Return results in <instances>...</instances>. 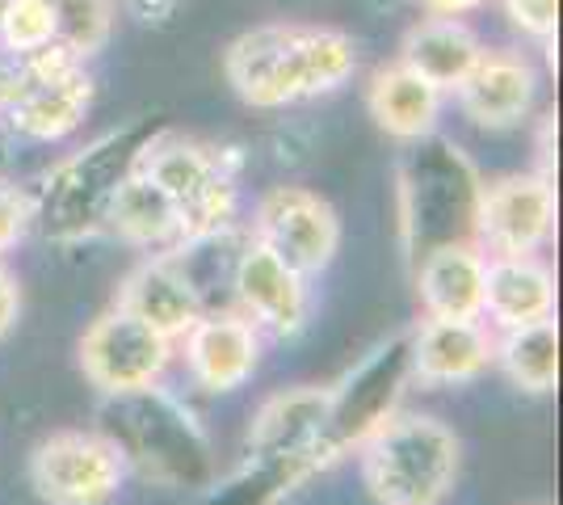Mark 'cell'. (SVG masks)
<instances>
[{
	"label": "cell",
	"instance_id": "obj_27",
	"mask_svg": "<svg viewBox=\"0 0 563 505\" xmlns=\"http://www.w3.org/2000/svg\"><path fill=\"white\" fill-rule=\"evenodd\" d=\"M30 223H34V198L13 182H0V253L18 249Z\"/></svg>",
	"mask_w": 563,
	"mask_h": 505
},
{
	"label": "cell",
	"instance_id": "obj_7",
	"mask_svg": "<svg viewBox=\"0 0 563 505\" xmlns=\"http://www.w3.org/2000/svg\"><path fill=\"white\" fill-rule=\"evenodd\" d=\"M555 237V186L542 173H505L479 186L471 241L488 257H534Z\"/></svg>",
	"mask_w": 563,
	"mask_h": 505
},
{
	"label": "cell",
	"instance_id": "obj_19",
	"mask_svg": "<svg viewBox=\"0 0 563 505\" xmlns=\"http://www.w3.org/2000/svg\"><path fill=\"white\" fill-rule=\"evenodd\" d=\"M484 316L496 329H521L555 316V274L534 257H488L484 265Z\"/></svg>",
	"mask_w": 563,
	"mask_h": 505
},
{
	"label": "cell",
	"instance_id": "obj_6",
	"mask_svg": "<svg viewBox=\"0 0 563 505\" xmlns=\"http://www.w3.org/2000/svg\"><path fill=\"white\" fill-rule=\"evenodd\" d=\"M126 463L101 430H55L30 455V488L43 505H110Z\"/></svg>",
	"mask_w": 563,
	"mask_h": 505
},
{
	"label": "cell",
	"instance_id": "obj_26",
	"mask_svg": "<svg viewBox=\"0 0 563 505\" xmlns=\"http://www.w3.org/2000/svg\"><path fill=\"white\" fill-rule=\"evenodd\" d=\"M500 4H505V18H509V25L521 39H534V43H551L555 39L560 0H500Z\"/></svg>",
	"mask_w": 563,
	"mask_h": 505
},
{
	"label": "cell",
	"instance_id": "obj_12",
	"mask_svg": "<svg viewBox=\"0 0 563 505\" xmlns=\"http://www.w3.org/2000/svg\"><path fill=\"white\" fill-rule=\"evenodd\" d=\"M235 304L240 312L249 316L257 329L274 337H295L307 325V312H311V295H307V278L286 265L261 241L249 237L240 262H235Z\"/></svg>",
	"mask_w": 563,
	"mask_h": 505
},
{
	"label": "cell",
	"instance_id": "obj_31",
	"mask_svg": "<svg viewBox=\"0 0 563 505\" xmlns=\"http://www.w3.org/2000/svg\"><path fill=\"white\" fill-rule=\"evenodd\" d=\"M0 13H4V0H0Z\"/></svg>",
	"mask_w": 563,
	"mask_h": 505
},
{
	"label": "cell",
	"instance_id": "obj_25",
	"mask_svg": "<svg viewBox=\"0 0 563 505\" xmlns=\"http://www.w3.org/2000/svg\"><path fill=\"white\" fill-rule=\"evenodd\" d=\"M55 43V9L51 0H4L0 13V51L4 55H30V51Z\"/></svg>",
	"mask_w": 563,
	"mask_h": 505
},
{
	"label": "cell",
	"instance_id": "obj_29",
	"mask_svg": "<svg viewBox=\"0 0 563 505\" xmlns=\"http://www.w3.org/2000/svg\"><path fill=\"white\" fill-rule=\"evenodd\" d=\"M181 0H118V9L140 25H165L177 13Z\"/></svg>",
	"mask_w": 563,
	"mask_h": 505
},
{
	"label": "cell",
	"instance_id": "obj_24",
	"mask_svg": "<svg viewBox=\"0 0 563 505\" xmlns=\"http://www.w3.org/2000/svg\"><path fill=\"white\" fill-rule=\"evenodd\" d=\"M55 9V43L76 59H93L110 47L118 25V0H51Z\"/></svg>",
	"mask_w": 563,
	"mask_h": 505
},
{
	"label": "cell",
	"instance_id": "obj_9",
	"mask_svg": "<svg viewBox=\"0 0 563 505\" xmlns=\"http://www.w3.org/2000/svg\"><path fill=\"white\" fill-rule=\"evenodd\" d=\"M249 237L274 249L303 278L324 274L341 249V219L324 194L307 186H274L257 198Z\"/></svg>",
	"mask_w": 563,
	"mask_h": 505
},
{
	"label": "cell",
	"instance_id": "obj_23",
	"mask_svg": "<svg viewBox=\"0 0 563 505\" xmlns=\"http://www.w3.org/2000/svg\"><path fill=\"white\" fill-rule=\"evenodd\" d=\"M500 341L493 345V362L509 375V384L521 392L547 396L560 384V325L555 316L521 325V329H500Z\"/></svg>",
	"mask_w": 563,
	"mask_h": 505
},
{
	"label": "cell",
	"instance_id": "obj_28",
	"mask_svg": "<svg viewBox=\"0 0 563 505\" xmlns=\"http://www.w3.org/2000/svg\"><path fill=\"white\" fill-rule=\"evenodd\" d=\"M18 312H22V287H18L13 270L0 262V341L18 325Z\"/></svg>",
	"mask_w": 563,
	"mask_h": 505
},
{
	"label": "cell",
	"instance_id": "obj_4",
	"mask_svg": "<svg viewBox=\"0 0 563 505\" xmlns=\"http://www.w3.org/2000/svg\"><path fill=\"white\" fill-rule=\"evenodd\" d=\"M93 110V76L89 64L76 59L68 47H47L18 55V89L9 97L0 122L34 144H59Z\"/></svg>",
	"mask_w": 563,
	"mask_h": 505
},
{
	"label": "cell",
	"instance_id": "obj_17",
	"mask_svg": "<svg viewBox=\"0 0 563 505\" xmlns=\"http://www.w3.org/2000/svg\"><path fill=\"white\" fill-rule=\"evenodd\" d=\"M484 55V39L475 34L467 18H433L424 13L421 22H412L399 39V64L429 80L438 94H454L475 59Z\"/></svg>",
	"mask_w": 563,
	"mask_h": 505
},
{
	"label": "cell",
	"instance_id": "obj_22",
	"mask_svg": "<svg viewBox=\"0 0 563 505\" xmlns=\"http://www.w3.org/2000/svg\"><path fill=\"white\" fill-rule=\"evenodd\" d=\"M353 73H357V43L345 30L290 22V80L299 101L336 94Z\"/></svg>",
	"mask_w": 563,
	"mask_h": 505
},
{
	"label": "cell",
	"instance_id": "obj_21",
	"mask_svg": "<svg viewBox=\"0 0 563 505\" xmlns=\"http://www.w3.org/2000/svg\"><path fill=\"white\" fill-rule=\"evenodd\" d=\"M101 232L135 249H168L181 241V219H177V207L168 202V194L131 165L118 177L114 194L106 202Z\"/></svg>",
	"mask_w": 563,
	"mask_h": 505
},
{
	"label": "cell",
	"instance_id": "obj_15",
	"mask_svg": "<svg viewBox=\"0 0 563 505\" xmlns=\"http://www.w3.org/2000/svg\"><path fill=\"white\" fill-rule=\"evenodd\" d=\"M484 265L488 253L475 241H442L424 249L417 265V299L424 316L484 320Z\"/></svg>",
	"mask_w": 563,
	"mask_h": 505
},
{
	"label": "cell",
	"instance_id": "obj_8",
	"mask_svg": "<svg viewBox=\"0 0 563 505\" xmlns=\"http://www.w3.org/2000/svg\"><path fill=\"white\" fill-rule=\"evenodd\" d=\"M177 354V341L143 325L126 308H106L80 337V371L101 396L135 392L165 380L168 362Z\"/></svg>",
	"mask_w": 563,
	"mask_h": 505
},
{
	"label": "cell",
	"instance_id": "obj_14",
	"mask_svg": "<svg viewBox=\"0 0 563 505\" xmlns=\"http://www.w3.org/2000/svg\"><path fill=\"white\" fill-rule=\"evenodd\" d=\"M496 337L484 320H442L424 316L408 333V375L424 387H454L479 380L493 366Z\"/></svg>",
	"mask_w": 563,
	"mask_h": 505
},
{
	"label": "cell",
	"instance_id": "obj_18",
	"mask_svg": "<svg viewBox=\"0 0 563 505\" xmlns=\"http://www.w3.org/2000/svg\"><path fill=\"white\" fill-rule=\"evenodd\" d=\"M114 304L131 316H140L143 325H152L168 341H181V333L202 316L198 295L186 287V278L168 262V253H156V257H143L140 265H131L126 278L118 283Z\"/></svg>",
	"mask_w": 563,
	"mask_h": 505
},
{
	"label": "cell",
	"instance_id": "obj_10",
	"mask_svg": "<svg viewBox=\"0 0 563 505\" xmlns=\"http://www.w3.org/2000/svg\"><path fill=\"white\" fill-rule=\"evenodd\" d=\"M408 380H412L408 375V333H399L387 345H378L345 384L332 387L329 426H324V438H320L324 468H329L332 459L345 455L350 447H362L391 417Z\"/></svg>",
	"mask_w": 563,
	"mask_h": 505
},
{
	"label": "cell",
	"instance_id": "obj_1",
	"mask_svg": "<svg viewBox=\"0 0 563 505\" xmlns=\"http://www.w3.org/2000/svg\"><path fill=\"white\" fill-rule=\"evenodd\" d=\"M101 433L118 447L126 472L161 488H211L214 451L198 417L161 384L106 396L97 409Z\"/></svg>",
	"mask_w": 563,
	"mask_h": 505
},
{
	"label": "cell",
	"instance_id": "obj_5",
	"mask_svg": "<svg viewBox=\"0 0 563 505\" xmlns=\"http://www.w3.org/2000/svg\"><path fill=\"white\" fill-rule=\"evenodd\" d=\"M143 140L135 131H110L89 147L71 152L43 186V198L34 202V219L43 223L51 241H85L101 232L106 202L114 194L118 177L135 165Z\"/></svg>",
	"mask_w": 563,
	"mask_h": 505
},
{
	"label": "cell",
	"instance_id": "obj_3",
	"mask_svg": "<svg viewBox=\"0 0 563 505\" xmlns=\"http://www.w3.org/2000/svg\"><path fill=\"white\" fill-rule=\"evenodd\" d=\"M235 165L240 156L232 147L202 144L181 131H156L135 152V168L147 182H156L177 207L181 241L235 223V207H240Z\"/></svg>",
	"mask_w": 563,
	"mask_h": 505
},
{
	"label": "cell",
	"instance_id": "obj_16",
	"mask_svg": "<svg viewBox=\"0 0 563 505\" xmlns=\"http://www.w3.org/2000/svg\"><path fill=\"white\" fill-rule=\"evenodd\" d=\"M442 106H446V94H438L429 80L404 68L399 59L391 64H378L371 73V85H366V110L375 127L396 140V144H424L433 140L438 122H442Z\"/></svg>",
	"mask_w": 563,
	"mask_h": 505
},
{
	"label": "cell",
	"instance_id": "obj_30",
	"mask_svg": "<svg viewBox=\"0 0 563 505\" xmlns=\"http://www.w3.org/2000/svg\"><path fill=\"white\" fill-rule=\"evenodd\" d=\"M417 4L433 18H471V13L488 9L493 0H417Z\"/></svg>",
	"mask_w": 563,
	"mask_h": 505
},
{
	"label": "cell",
	"instance_id": "obj_20",
	"mask_svg": "<svg viewBox=\"0 0 563 505\" xmlns=\"http://www.w3.org/2000/svg\"><path fill=\"white\" fill-rule=\"evenodd\" d=\"M286 30L290 22H261L244 30L223 55V73L235 97L253 110H286Z\"/></svg>",
	"mask_w": 563,
	"mask_h": 505
},
{
	"label": "cell",
	"instance_id": "obj_2",
	"mask_svg": "<svg viewBox=\"0 0 563 505\" xmlns=\"http://www.w3.org/2000/svg\"><path fill=\"white\" fill-rule=\"evenodd\" d=\"M362 481L378 505H442L459 481V438L424 413H391L362 447Z\"/></svg>",
	"mask_w": 563,
	"mask_h": 505
},
{
	"label": "cell",
	"instance_id": "obj_13",
	"mask_svg": "<svg viewBox=\"0 0 563 505\" xmlns=\"http://www.w3.org/2000/svg\"><path fill=\"white\" fill-rule=\"evenodd\" d=\"M181 354L202 392H235L261 362V329L240 308L202 312L181 333Z\"/></svg>",
	"mask_w": 563,
	"mask_h": 505
},
{
	"label": "cell",
	"instance_id": "obj_11",
	"mask_svg": "<svg viewBox=\"0 0 563 505\" xmlns=\"http://www.w3.org/2000/svg\"><path fill=\"white\" fill-rule=\"evenodd\" d=\"M539 68L526 51L484 47L467 80L454 89V101L479 131H514L534 114L539 101Z\"/></svg>",
	"mask_w": 563,
	"mask_h": 505
}]
</instances>
